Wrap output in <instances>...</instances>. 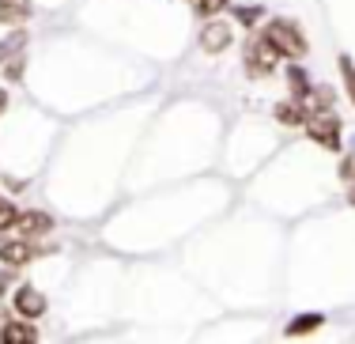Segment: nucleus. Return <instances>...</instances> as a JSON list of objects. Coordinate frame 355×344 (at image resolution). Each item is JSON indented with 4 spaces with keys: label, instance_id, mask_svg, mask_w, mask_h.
I'll return each mask as SVG.
<instances>
[{
    "label": "nucleus",
    "instance_id": "obj_1",
    "mask_svg": "<svg viewBox=\"0 0 355 344\" xmlns=\"http://www.w3.org/2000/svg\"><path fill=\"white\" fill-rule=\"evenodd\" d=\"M261 35L268 38V46H272L280 57H302L306 53V38H302V31L295 27L291 19H272Z\"/></svg>",
    "mask_w": 355,
    "mask_h": 344
},
{
    "label": "nucleus",
    "instance_id": "obj_2",
    "mask_svg": "<svg viewBox=\"0 0 355 344\" xmlns=\"http://www.w3.org/2000/svg\"><path fill=\"white\" fill-rule=\"evenodd\" d=\"M276 57H280V53L268 46V38L261 35V31L246 42V72H250L253 80H265L268 72L276 69Z\"/></svg>",
    "mask_w": 355,
    "mask_h": 344
},
{
    "label": "nucleus",
    "instance_id": "obj_3",
    "mask_svg": "<svg viewBox=\"0 0 355 344\" xmlns=\"http://www.w3.org/2000/svg\"><path fill=\"white\" fill-rule=\"evenodd\" d=\"M306 132L318 140L321 148L340 152V117H336L333 110L329 114H306Z\"/></svg>",
    "mask_w": 355,
    "mask_h": 344
},
{
    "label": "nucleus",
    "instance_id": "obj_4",
    "mask_svg": "<svg viewBox=\"0 0 355 344\" xmlns=\"http://www.w3.org/2000/svg\"><path fill=\"white\" fill-rule=\"evenodd\" d=\"M12 307H15V314H19V322H35V318L46 314V295H42L38 288H31V284H23V288H15Z\"/></svg>",
    "mask_w": 355,
    "mask_h": 344
},
{
    "label": "nucleus",
    "instance_id": "obj_5",
    "mask_svg": "<svg viewBox=\"0 0 355 344\" xmlns=\"http://www.w3.org/2000/svg\"><path fill=\"white\" fill-rule=\"evenodd\" d=\"M12 227L23 234V242H31V239H38V234H46L49 227H53V216H49V212H38V208H27V212L15 216Z\"/></svg>",
    "mask_w": 355,
    "mask_h": 344
},
{
    "label": "nucleus",
    "instance_id": "obj_6",
    "mask_svg": "<svg viewBox=\"0 0 355 344\" xmlns=\"http://www.w3.org/2000/svg\"><path fill=\"white\" fill-rule=\"evenodd\" d=\"M231 38H234V31L227 27V23L212 19L205 31H200V49H205V53H223V49L231 46Z\"/></svg>",
    "mask_w": 355,
    "mask_h": 344
},
{
    "label": "nucleus",
    "instance_id": "obj_7",
    "mask_svg": "<svg viewBox=\"0 0 355 344\" xmlns=\"http://www.w3.org/2000/svg\"><path fill=\"white\" fill-rule=\"evenodd\" d=\"M31 257H35V246H31V242H4V246H0V261H4L8 268H19V265H27Z\"/></svg>",
    "mask_w": 355,
    "mask_h": 344
},
{
    "label": "nucleus",
    "instance_id": "obj_8",
    "mask_svg": "<svg viewBox=\"0 0 355 344\" xmlns=\"http://www.w3.org/2000/svg\"><path fill=\"white\" fill-rule=\"evenodd\" d=\"M0 344H38V329L31 322H8L0 333Z\"/></svg>",
    "mask_w": 355,
    "mask_h": 344
},
{
    "label": "nucleus",
    "instance_id": "obj_9",
    "mask_svg": "<svg viewBox=\"0 0 355 344\" xmlns=\"http://www.w3.org/2000/svg\"><path fill=\"white\" fill-rule=\"evenodd\" d=\"M35 4L31 0H0V23H27Z\"/></svg>",
    "mask_w": 355,
    "mask_h": 344
},
{
    "label": "nucleus",
    "instance_id": "obj_10",
    "mask_svg": "<svg viewBox=\"0 0 355 344\" xmlns=\"http://www.w3.org/2000/svg\"><path fill=\"white\" fill-rule=\"evenodd\" d=\"M287 83H291V103L295 106H302V103H306V95L314 91V87H310V80H306V72H302L299 64L287 69Z\"/></svg>",
    "mask_w": 355,
    "mask_h": 344
},
{
    "label": "nucleus",
    "instance_id": "obj_11",
    "mask_svg": "<svg viewBox=\"0 0 355 344\" xmlns=\"http://www.w3.org/2000/svg\"><path fill=\"white\" fill-rule=\"evenodd\" d=\"M23 49H27V31H15V35H8L4 42H0V64L19 61Z\"/></svg>",
    "mask_w": 355,
    "mask_h": 344
},
{
    "label": "nucleus",
    "instance_id": "obj_12",
    "mask_svg": "<svg viewBox=\"0 0 355 344\" xmlns=\"http://www.w3.org/2000/svg\"><path fill=\"white\" fill-rule=\"evenodd\" d=\"M329 110H333V91L329 87H314L302 103V114H329Z\"/></svg>",
    "mask_w": 355,
    "mask_h": 344
},
{
    "label": "nucleus",
    "instance_id": "obj_13",
    "mask_svg": "<svg viewBox=\"0 0 355 344\" xmlns=\"http://www.w3.org/2000/svg\"><path fill=\"white\" fill-rule=\"evenodd\" d=\"M321 322H325V318L321 314H299V318H291V322H287V337H306V333H314V329H321Z\"/></svg>",
    "mask_w": 355,
    "mask_h": 344
},
{
    "label": "nucleus",
    "instance_id": "obj_14",
    "mask_svg": "<svg viewBox=\"0 0 355 344\" xmlns=\"http://www.w3.org/2000/svg\"><path fill=\"white\" fill-rule=\"evenodd\" d=\"M276 121H284V125H306V114H302V106H295V103H280V106H276Z\"/></svg>",
    "mask_w": 355,
    "mask_h": 344
},
{
    "label": "nucleus",
    "instance_id": "obj_15",
    "mask_svg": "<svg viewBox=\"0 0 355 344\" xmlns=\"http://www.w3.org/2000/svg\"><path fill=\"white\" fill-rule=\"evenodd\" d=\"M340 76H344V87H348V95L355 103V61L352 57H340Z\"/></svg>",
    "mask_w": 355,
    "mask_h": 344
},
{
    "label": "nucleus",
    "instance_id": "obj_16",
    "mask_svg": "<svg viewBox=\"0 0 355 344\" xmlns=\"http://www.w3.org/2000/svg\"><path fill=\"white\" fill-rule=\"evenodd\" d=\"M227 4H231V0H193L197 15H216V12H223Z\"/></svg>",
    "mask_w": 355,
    "mask_h": 344
},
{
    "label": "nucleus",
    "instance_id": "obj_17",
    "mask_svg": "<svg viewBox=\"0 0 355 344\" xmlns=\"http://www.w3.org/2000/svg\"><path fill=\"white\" fill-rule=\"evenodd\" d=\"M15 216H19V212H15V205H12L8 197H0V231H4V227H12V223H15Z\"/></svg>",
    "mask_w": 355,
    "mask_h": 344
},
{
    "label": "nucleus",
    "instance_id": "obj_18",
    "mask_svg": "<svg viewBox=\"0 0 355 344\" xmlns=\"http://www.w3.org/2000/svg\"><path fill=\"white\" fill-rule=\"evenodd\" d=\"M340 178H344V182H352V186H355V152H348V159L340 163Z\"/></svg>",
    "mask_w": 355,
    "mask_h": 344
},
{
    "label": "nucleus",
    "instance_id": "obj_19",
    "mask_svg": "<svg viewBox=\"0 0 355 344\" xmlns=\"http://www.w3.org/2000/svg\"><path fill=\"white\" fill-rule=\"evenodd\" d=\"M242 15V23H253V19H257V8H246V12H239Z\"/></svg>",
    "mask_w": 355,
    "mask_h": 344
},
{
    "label": "nucleus",
    "instance_id": "obj_20",
    "mask_svg": "<svg viewBox=\"0 0 355 344\" xmlns=\"http://www.w3.org/2000/svg\"><path fill=\"white\" fill-rule=\"evenodd\" d=\"M8 280H12V273H0V295H4V288H8Z\"/></svg>",
    "mask_w": 355,
    "mask_h": 344
},
{
    "label": "nucleus",
    "instance_id": "obj_21",
    "mask_svg": "<svg viewBox=\"0 0 355 344\" xmlns=\"http://www.w3.org/2000/svg\"><path fill=\"white\" fill-rule=\"evenodd\" d=\"M4 106H8V91H0V114H4Z\"/></svg>",
    "mask_w": 355,
    "mask_h": 344
},
{
    "label": "nucleus",
    "instance_id": "obj_22",
    "mask_svg": "<svg viewBox=\"0 0 355 344\" xmlns=\"http://www.w3.org/2000/svg\"><path fill=\"white\" fill-rule=\"evenodd\" d=\"M352 205H355V186H352Z\"/></svg>",
    "mask_w": 355,
    "mask_h": 344
},
{
    "label": "nucleus",
    "instance_id": "obj_23",
    "mask_svg": "<svg viewBox=\"0 0 355 344\" xmlns=\"http://www.w3.org/2000/svg\"><path fill=\"white\" fill-rule=\"evenodd\" d=\"M352 152H355V148H352Z\"/></svg>",
    "mask_w": 355,
    "mask_h": 344
}]
</instances>
